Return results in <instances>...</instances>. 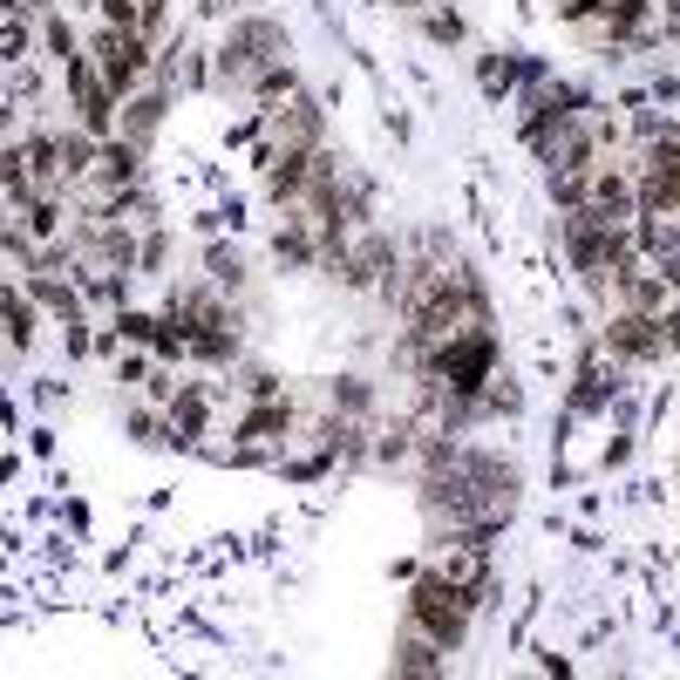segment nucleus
<instances>
[{"mask_svg": "<svg viewBox=\"0 0 680 680\" xmlns=\"http://www.w3.org/2000/svg\"><path fill=\"white\" fill-rule=\"evenodd\" d=\"M28 320H35V313H28V299H14V293H0V334H8L14 347H21V341H28V334H35V326H28Z\"/></svg>", "mask_w": 680, "mask_h": 680, "instance_id": "6", "label": "nucleus"}, {"mask_svg": "<svg viewBox=\"0 0 680 680\" xmlns=\"http://www.w3.org/2000/svg\"><path fill=\"white\" fill-rule=\"evenodd\" d=\"M280 28H266V21H245V28L224 35L218 48V75L224 82H259L266 95H280L286 89V68H280Z\"/></svg>", "mask_w": 680, "mask_h": 680, "instance_id": "1", "label": "nucleus"}, {"mask_svg": "<svg viewBox=\"0 0 680 680\" xmlns=\"http://www.w3.org/2000/svg\"><path fill=\"white\" fill-rule=\"evenodd\" d=\"M14 8H35V0H0V14H14Z\"/></svg>", "mask_w": 680, "mask_h": 680, "instance_id": "10", "label": "nucleus"}, {"mask_svg": "<svg viewBox=\"0 0 680 680\" xmlns=\"http://www.w3.org/2000/svg\"><path fill=\"white\" fill-rule=\"evenodd\" d=\"M41 35H48V48H55L62 62H75V35H68V21H55V14H48V28H41Z\"/></svg>", "mask_w": 680, "mask_h": 680, "instance_id": "8", "label": "nucleus"}, {"mask_svg": "<svg viewBox=\"0 0 680 680\" xmlns=\"http://www.w3.org/2000/svg\"><path fill=\"white\" fill-rule=\"evenodd\" d=\"M606 347H613V355H633V361H653L667 347V334H660V320H653V313H619L606 326Z\"/></svg>", "mask_w": 680, "mask_h": 680, "instance_id": "4", "label": "nucleus"}, {"mask_svg": "<svg viewBox=\"0 0 680 680\" xmlns=\"http://www.w3.org/2000/svg\"><path fill=\"white\" fill-rule=\"evenodd\" d=\"M470 606H476V592H463V586H449L442 572H429V578L415 586V599H409V619H415L436 646H457L463 626H470Z\"/></svg>", "mask_w": 680, "mask_h": 680, "instance_id": "2", "label": "nucleus"}, {"mask_svg": "<svg viewBox=\"0 0 680 680\" xmlns=\"http://www.w3.org/2000/svg\"><path fill=\"white\" fill-rule=\"evenodd\" d=\"M95 62H103V82L123 95L143 75V62H150V41L137 35V28H103L95 35Z\"/></svg>", "mask_w": 680, "mask_h": 680, "instance_id": "3", "label": "nucleus"}, {"mask_svg": "<svg viewBox=\"0 0 680 680\" xmlns=\"http://www.w3.org/2000/svg\"><path fill=\"white\" fill-rule=\"evenodd\" d=\"M395 667H401V673H436V667H442V660H436V640H401Z\"/></svg>", "mask_w": 680, "mask_h": 680, "instance_id": "7", "label": "nucleus"}, {"mask_svg": "<svg viewBox=\"0 0 680 680\" xmlns=\"http://www.w3.org/2000/svg\"><path fill=\"white\" fill-rule=\"evenodd\" d=\"M68 82H75V95H82V123H89V137H103L110 130V82H95L89 75V62H68Z\"/></svg>", "mask_w": 680, "mask_h": 680, "instance_id": "5", "label": "nucleus"}, {"mask_svg": "<svg viewBox=\"0 0 680 680\" xmlns=\"http://www.w3.org/2000/svg\"><path fill=\"white\" fill-rule=\"evenodd\" d=\"M0 55H28V28H21V21H14V28H0Z\"/></svg>", "mask_w": 680, "mask_h": 680, "instance_id": "9", "label": "nucleus"}]
</instances>
